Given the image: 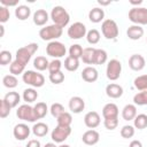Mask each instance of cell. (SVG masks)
<instances>
[{
  "mask_svg": "<svg viewBox=\"0 0 147 147\" xmlns=\"http://www.w3.org/2000/svg\"><path fill=\"white\" fill-rule=\"evenodd\" d=\"M33 111H34V115H36L37 119H41L46 116V114L48 111V107L45 102H37L33 106Z\"/></svg>",
  "mask_w": 147,
  "mask_h": 147,
  "instance_id": "f1b7e54d",
  "label": "cell"
},
{
  "mask_svg": "<svg viewBox=\"0 0 147 147\" xmlns=\"http://www.w3.org/2000/svg\"><path fill=\"white\" fill-rule=\"evenodd\" d=\"M133 126L138 130H144L147 127V115L146 114H138L133 119Z\"/></svg>",
  "mask_w": 147,
  "mask_h": 147,
  "instance_id": "d6a6232c",
  "label": "cell"
},
{
  "mask_svg": "<svg viewBox=\"0 0 147 147\" xmlns=\"http://www.w3.org/2000/svg\"><path fill=\"white\" fill-rule=\"evenodd\" d=\"M25 147H41V144L37 139H31V140L28 141V144H26Z\"/></svg>",
  "mask_w": 147,
  "mask_h": 147,
  "instance_id": "816d5d0a",
  "label": "cell"
},
{
  "mask_svg": "<svg viewBox=\"0 0 147 147\" xmlns=\"http://www.w3.org/2000/svg\"><path fill=\"white\" fill-rule=\"evenodd\" d=\"M98 77H99V72L94 67L88 65V67L84 68L82 71V78L86 83H94L98 80Z\"/></svg>",
  "mask_w": 147,
  "mask_h": 147,
  "instance_id": "e0dca14e",
  "label": "cell"
},
{
  "mask_svg": "<svg viewBox=\"0 0 147 147\" xmlns=\"http://www.w3.org/2000/svg\"><path fill=\"white\" fill-rule=\"evenodd\" d=\"M31 131H32V133L36 137L41 138V137H45L48 133V125L45 124V123H42V122H37L31 127Z\"/></svg>",
  "mask_w": 147,
  "mask_h": 147,
  "instance_id": "d4e9b609",
  "label": "cell"
},
{
  "mask_svg": "<svg viewBox=\"0 0 147 147\" xmlns=\"http://www.w3.org/2000/svg\"><path fill=\"white\" fill-rule=\"evenodd\" d=\"M24 70H25V64L20 62L18 60H14L10 65H9V71H10V75H14V76H18V75H23L24 74Z\"/></svg>",
  "mask_w": 147,
  "mask_h": 147,
  "instance_id": "83f0119b",
  "label": "cell"
},
{
  "mask_svg": "<svg viewBox=\"0 0 147 147\" xmlns=\"http://www.w3.org/2000/svg\"><path fill=\"white\" fill-rule=\"evenodd\" d=\"M100 38H101V34H100V32H99L96 29H91V30H88L87 33H86V40H87V42L91 44V45L98 44V42L100 41Z\"/></svg>",
  "mask_w": 147,
  "mask_h": 147,
  "instance_id": "d590c367",
  "label": "cell"
},
{
  "mask_svg": "<svg viewBox=\"0 0 147 147\" xmlns=\"http://www.w3.org/2000/svg\"><path fill=\"white\" fill-rule=\"evenodd\" d=\"M16 116L20 119L25 121V122H30V123H34L37 121V117H36L34 111H33V107H31L29 103L21 105L16 110Z\"/></svg>",
  "mask_w": 147,
  "mask_h": 147,
  "instance_id": "ba28073f",
  "label": "cell"
},
{
  "mask_svg": "<svg viewBox=\"0 0 147 147\" xmlns=\"http://www.w3.org/2000/svg\"><path fill=\"white\" fill-rule=\"evenodd\" d=\"M132 6H137V7H139L141 3H142V0H130L129 1Z\"/></svg>",
  "mask_w": 147,
  "mask_h": 147,
  "instance_id": "db71d44e",
  "label": "cell"
},
{
  "mask_svg": "<svg viewBox=\"0 0 147 147\" xmlns=\"http://www.w3.org/2000/svg\"><path fill=\"white\" fill-rule=\"evenodd\" d=\"M22 80L26 85H30L31 87H41L45 84V77L42 74L33 70H26L22 75Z\"/></svg>",
  "mask_w": 147,
  "mask_h": 147,
  "instance_id": "3957f363",
  "label": "cell"
},
{
  "mask_svg": "<svg viewBox=\"0 0 147 147\" xmlns=\"http://www.w3.org/2000/svg\"><path fill=\"white\" fill-rule=\"evenodd\" d=\"M32 53L26 48V46H24V47H21V48H18L17 51H16V57H15V60H18L20 62H22V63H24L25 65L29 63V61L31 60V57H32Z\"/></svg>",
  "mask_w": 147,
  "mask_h": 147,
  "instance_id": "603a6c76",
  "label": "cell"
},
{
  "mask_svg": "<svg viewBox=\"0 0 147 147\" xmlns=\"http://www.w3.org/2000/svg\"><path fill=\"white\" fill-rule=\"evenodd\" d=\"M83 51H84V48H83L79 44H74V45H71V46L69 47V56L79 60V59H82Z\"/></svg>",
  "mask_w": 147,
  "mask_h": 147,
  "instance_id": "ab89813d",
  "label": "cell"
},
{
  "mask_svg": "<svg viewBox=\"0 0 147 147\" xmlns=\"http://www.w3.org/2000/svg\"><path fill=\"white\" fill-rule=\"evenodd\" d=\"M82 140H83V142H84L85 145L93 146V145H95V144L99 142V140H100V134H99V132H98L96 130L90 129V130H87L86 132L83 133Z\"/></svg>",
  "mask_w": 147,
  "mask_h": 147,
  "instance_id": "5bb4252c",
  "label": "cell"
},
{
  "mask_svg": "<svg viewBox=\"0 0 147 147\" xmlns=\"http://www.w3.org/2000/svg\"><path fill=\"white\" fill-rule=\"evenodd\" d=\"M133 85L138 91H146L147 90V75H140L134 78Z\"/></svg>",
  "mask_w": 147,
  "mask_h": 147,
  "instance_id": "e575fe53",
  "label": "cell"
},
{
  "mask_svg": "<svg viewBox=\"0 0 147 147\" xmlns=\"http://www.w3.org/2000/svg\"><path fill=\"white\" fill-rule=\"evenodd\" d=\"M129 147H144L142 146V144H141V141H139V140H132L131 142H130V145H129Z\"/></svg>",
  "mask_w": 147,
  "mask_h": 147,
  "instance_id": "f5cc1de1",
  "label": "cell"
},
{
  "mask_svg": "<svg viewBox=\"0 0 147 147\" xmlns=\"http://www.w3.org/2000/svg\"><path fill=\"white\" fill-rule=\"evenodd\" d=\"M0 30H1V33H0V37H3V34H5V26L1 24L0 25Z\"/></svg>",
  "mask_w": 147,
  "mask_h": 147,
  "instance_id": "6f0895ef",
  "label": "cell"
},
{
  "mask_svg": "<svg viewBox=\"0 0 147 147\" xmlns=\"http://www.w3.org/2000/svg\"><path fill=\"white\" fill-rule=\"evenodd\" d=\"M63 65L68 71H76L79 68V60L75 59V57H71V56H67L64 59Z\"/></svg>",
  "mask_w": 147,
  "mask_h": 147,
  "instance_id": "836d02e7",
  "label": "cell"
},
{
  "mask_svg": "<svg viewBox=\"0 0 147 147\" xmlns=\"http://www.w3.org/2000/svg\"><path fill=\"white\" fill-rule=\"evenodd\" d=\"M3 100H5L11 108H15V107L18 106V103H20V101H21V95H20L17 92L11 91V92H8V93L3 96Z\"/></svg>",
  "mask_w": 147,
  "mask_h": 147,
  "instance_id": "484cf974",
  "label": "cell"
},
{
  "mask_svg": "<svg viewBox=\"0 0 147 147\" xmlns=\"http://www.w3.org/2000/svg\"><path fill=\"white\" fill-rule=\"evenodd\" d=\"M106 94L111 99H118L123 95V87L118 84L110 83L106 86Z\"/></svg>",
  "mask_w": 147,
  "mask_h": 147,
  "instance_id": "d6986e66",
  "label": "cell"
},
{
  "mask_svg": "<svg viewBox=\"0 0 147 147\" xmlns=\"http://www.w3.org/2000/svg\"><path fill=\"white\" fill-rule=\"evenodd\" d=\"M133 103L136 106H147V90L138 92L133 96Z\"/></svg>",
  "mask_w": 147,
  "mask_h": 147,
  "instance_id": "f35d334b",
  "label": "cell"
},
{
  "mask_svg": "<svg viewBox=\"0 0 147 147\" xmlns=\"http://www.w3.org/2000/svg\"><path fill=\"white\" fill-rule=\"evenodd\" d=\"M129 20L137 25L147 24V8L145 7H132L129 10Z\"/></svg>",
  "mask_w": 147,
  "mask_h": 147,
  "instance_id": "5b68a950",
  "label": "cell"
},
{
  "mask_svg": "<svg viewBox=\"0 0 147 147\" xmlns=\"http://www.w3.org/2000/svg\"><path fill=\"white\" fill-rule=\"evenodd\" d=\"M62 32H63V28H61L56 24H51V25H46L39 30V37L45 41L46 40L54 41L62 36Z\"/></svg>",
  "mask_w": 147,
  "mask_h": 147,
  "instance_id": "7a4b0ae2",
  "label": "cell"
},
{
  "mask_svg": "<svg viewBox=\"0 0 147 147\" xmlns=\"http://www.w3.org/2000/svg\"><path fill=\"white\" fill-rule=\"evenodd\" d=\"M2 84L7 88H15L18 85V79L14 75H6L2 78Z\"/></svg>",
  "mask_w": 147,
  "mask_h": 147,
  "instance_id": "74e56055",
  "label": "cell"
},
{
  "mask_svg": "<svg viewBox=\"0 0 147 147\" xmlns=\"http://www.w3.org/2000/svg\"><path fill=\"white\" fill-rule=\"evenodd\" d=\"M122 74V63L117 59H111L107 63L106 76L109 80H117Z\"/></svg>",
  "mask_w": 147,
  "mask_h": 147,
  "instance_id": "52a82bcc",
  "label": "cell"
},
{
  "mask_svg": "<svg viewBox=\"0 0 147 147\" xmlns=\"http://www.w3.org/2000/svg\"><path fill=\"white\" fill-rule=\"evenodd\" d=\"M62 65H63V63H62L59 59H53V60L49 62V67H48L49 74H55V72L61 71Z\"/></svg>",
  "mask_w": 147,
  "mask_h": 147,
  "instance_id": "ee69618b",
  "label": "cell"
},
{
  "mask_svg": "<svg viewBox=\"0 0 147 147\" xmlns=\"http://www.w3.org/2000/svg\"><path fill=\"white\" fill-rule=\"evenodd\" d=\"M103 125L107 130H115L118 125V118H107L103 119Z\"/></svg>",
  "mask_w": 147,
  "mask_h": 147,
  "instance_id": "c3c4849f",
  "label": "cell"
},
{
  "mask_svg": "<svg viewBox=\"0 0 147 147\" xmlns=\"http://www.w3.org/2000/svg\"><path fill=\"white\" fill-rule=\"evenodd\" d=\"M98 3H99V5H101V6H108V5H110V3H111V1H110V0H108V1L98 0Z\"/></svg>",
  "mask_w": 147,
  "mask_h": 147,
  "instance_id": "11a10c76",
  "label": "cell"
},
{
  "mask_svg": "<svg viewBox=\"0 0 147 147\" xmlns=\"http://www.w3.org/2000/svg\"><path fill=\"white\" fill-rule=\"evenodd\" d=\"M13 62V55L9 51H1L0 52V64L1 65H7Z\"/></svg>",
  "mask_w": 147,
  "mask_h": 147,
  "instance_id": "60d3db41",
  "label": "cell"
},
{
  "mask_svg": "<svg viewBox=\"0 0 147 147\" xmlns=\"http://www.w3.org/2000/svg\"><path fill=\"white\" fill-rule=\"evenodd\" d=\"M94 52L95 48L94 47H86L83 51V55H82V60L85 64H94Z\"/></svg>",
  "mask_w": 147,
  "mask_h": 147,
  "instance_id": "f546056e",
  "label": "cell"
},
{
  "mask_svg": "<svg viewBox=\"0 0 147 147\" xmlns=\"http://www.w3.org/2000/svg\"><path fill=\"white\" fill-rule=\"evenodd\" d=\"M101 32H102V34H103V37L106 39L115 40L118 37V33H119L118 25H117V23L114 20L107 18L101 24Z\"/></svg>",
  "mask_w": 147,
  "mask_h": 147,
  "instance_id": "277c9868",
  "label": "cell"
},
{
  "mask_svg": "<svg viewBox=\"0 0 147 147\" xmlns=\"http://www.w3.org/2000/svg\"><path fill=\"white\" fill-rule=\"evenodd\" d=\"M137 107L136 105L133 103H129V105H125L124 108L122 109V117L124 121H133L137 116Z\"/></svg>",
  "mask_w": 147,
  "mask_h": 147,
  "instance_id": "7402d4cb",
  "label": "cell"
},
{
  "mask_svg": "<svg viewBox=\"0 0 147 147\" xmlns=\"http://www.w3.org/2000/svg\"><path fill=\"white\" fill-rule=\"evenodd\" d=\"M67 53V48L64 46L63 42L54 40V41H49L46 46V54L53 59H61Z\"/></svg>",
  "mask_w": 147,
  "mask_h": 147,
  "instance_id": "8992f818",
  "label": "cell"
},
{
  "mask_svg": "<svg viewBox=\"0 0 147 147\" xmlns=\"http://www.w3.org/2000/svg\"><path fill=\"white\" fill-rule=\"evenodd\" d=\"M59 147H70L69 145H65V144H62V145H60Z\"/></svg>",
  "mask_w": 147,
  "mask_h": 147,
  "instance_id": "680465c9",
  "label": "cell"
},
{
  "mask_svg": "<svg viewBox=\"0 0 147 147\" xmlns=\"http://www.w3.org/2000/svg\"><path fill=\"white\" fill-rule=\"evenodd\" d=\"M49 17L53 21V24H56L61 28H64L69 24L70 21V15L67 11V9L62 6H54L51 10Z\"/></svg>",
  "mask_w": 147,
  "mask_h": 147,
  "instance_id": "6da1fadb",
  "label": "cell"
},
{
  "mask_svg": "<svg viewBox=\"0 0 147 147\" xmlns=\"http://www.w3.org/2000/svg\"><path fill=\"white\" fill-rule=\"evenodd\" d=\"M146 65V61H145V57L140 54H133L130 56L129 59V67L134 70V71H140L145 68Z\"/></svg>",
  "mask_w": 147,
  "mask_h": 147,
  "instance_id": "4fadbf2b",
  "label": "cell"
},
{
  "mask_svg": "<svg viewBox=\"0 0 147 147\" xmlns=\"http://www.w3.org/2000/svg\"><path fill=\"white\" fill-rule=\"evenodd\" d=\"M56 122H57V125H61V126H71L72 116H71L70 113L64 111L63 114H61V115L56 118Z\"/></svg>",
  "mask_w": 147,
  "mask_h": 147,
  "instance_id": "8d00e7d4",
  "label": "cell"
},
{
  "mask_svg": "<svg viewBox=\"0 0 147 147\" xmlns=\"http://www.w3.org/2000/svg\"><path fill=\"white\" fill-rule=\"evenodd\" d=\"M33 67L36 70L38 71H44V70H48V67H49V61L45 57V56H37L34 60H33Z\"/></svg>",
  "mask_w": 147,
  "mask_h": 147,
  "instance_id": "4316f807",
  "label": "cell"
},
{
  "mask_svg": "<svg viewBox=\"0 0 147 147\" xmlns=\"http://www.w3.org/2000/svg\"><path fill=\"white\" fill-rule=\"evenodd\" d=\"M10 110H11V107L3 99L0 100V117L1 118H6L10 114Z\"/></svg>",
  "mask_w": 147,
  "mask_h": 147,
  "instance_id": "f6af8a7d",
  "label": "cell"
},
{
  "mask_svg": "<svg viewBox=\"0 0 147 147\" xmlns=\"http://www.w3.org/2000/svg\"><path fill=\"white\" fill-rule=\"evenodd\" d=\"M22 98L23 100L26 102V103H32L37 100L38 98V92L33 88V87H29V88H25L23 91V94H22Z\"/></svg>",
  "mask_w": 147,
  "mask_h": 147,
  "instance_id": "4dcf8cb0",
  "label": "cell"
},
{
  "mask_svg": "<svg viewBox=\"0 0 147 147\" xmlns=\"http://www.w3.org/2000/svg\"><path fill=\"white\" fill-rule=\"evenodd\" d=\"M85 108V101L80 96H72L69 100V109L74 114H79Z\"/></svg>",
  "mask_w": 147,
  "mask_h": 147,
  "instance_id": "2e32d148",
  "label": "cell"
},
{
  "mask_svg": "<svg viewBox=\"0 0 147 147\" xmlns=\"http://www.w3.org/2000/svg\"><path fill=\"white\" fill-rule=\"evenodd\" d=\"M71 134V126H61V125H56V127L52 131L51 133V138L52 140L56 144H61L64 140L68 139V137Z\"/></svg>",
  "mask_w": 147,
  "mask_h": 147,
  "instance_id": "30bf717a",
  "label": "cell"
},
{
  "mask_svg": "<svg viewBox=\"0 0 147 147\" xmlns=\"http://www.w3.org/2000/svg\"><path fill=\"white\" fill-rule=\"evenodd\" d=\"M31 15V9L29 6L26 5H18L15 8V16L16 18H18L20 21H25L30 17Z\"/></svg>",
  "mask_w": 147,
  "mask_h": 147,
  "instance_id": "cb8c5ba5",
  "label": "cell"
},
{
  "mask_svg": "<svg viewBox=\"0 0 147 147\" xmlns=\"http://www.w3.org/2000/svg\"><path fill=\"white\" fill-rule=\"evenodd\" d=\"M49 80L51 83L55 84V85H59L61 83H63L64 80V74L62 71H59V72H55V74H49Z\"/></svg>",
  "mask_w": 147,
  "mask_h": 147,
  "instance_id": "bcb514c9",
  "label": "cell"
},
{
  "mask_svg": "<svg viewBox=\"0 0 147 147\" xmlns=\"http://www.w3.org/2000/svg\"><path fill=\"white\" fill-rule=\"evenodd\" d=\"M49 111H51V114H52V116H53V117L57 118L61 114H63V113H64V107H63L61 103L55 102V103H53V105L51 106Z\"/></svg>",
  "mask_w": 147,
  "mask_h": 147,
  "instance_id": "7bdbcfd3",
  "label": "cell"
},
{
  "mask_svg": "<svg viewBox=\"0 0 147 147\" xmlns=\"http://www.w3.org/2000/svg\"><path fill=\"white\" fill-rule=\"evenodd\" d=\"M10 17V13H9V9L5 6H0V23L3 24L6 23Z\"/></svg>",
  "mask_w": 147,
  "mask_h": 147,
  "instance_id": "7dc6e473",
  "label": "cell"
},
{
  "mask_svg": "<svg viewBox=\"0 0 147 147\" xmlns=\"http://www.w3.org/2000/svg\"><path fill=\"white\" fill-rule=\"evenodd\" d=\"M26 48H28L32 54H34V53L38 51V48H39V45H38L37 42H30V44L26 45Z\"/></svg>",
  "mask_w": 147,
  "mask_h": 147,
  "instance_id": "f907efd6",
  "label": "cell"
},
{
  "mask_svg": "<svg viewBox=\"0 0 147 147\" xmlns=\"http://www.w3.org/2000/svg\"><path fill=\"white\" fill-rule=\"evenodd\" d=\"M126 36L129 37V39L131 40H139L142 36H144V29L141 28V25H137V24H132L127 28L126 30Z\"/></svg>",
  "mask_w": 147,
  "mask_h": 147,
  "instance_id": "ffe728a7",
  "label": "cell"
},
{
  "mask_svg": "<svg viewBox=\"0 0 147 147\" xmlns=\"http://www.w3.org/2000/svg\"><path fill=\"white\" fill-rule=\"evenodd\" d=\"M84 123L88 129H95L101 123V117L96 111H88L84 116Z\"/></svg>",
  "mask_w": 147,
  "mask_h": 147,
  "instance_id": "7c38bea8",
  "label": "cell"
},
{
  "mask_svg": "<svg viewBox=\"0 0 147 147\" xmlns=\"http://www.w3.org/2000/svg\"><path fill=\"white\" fill-rule=\"evenodd\" d=\"M118 114H119L118 107H117V105H115L113 102L106 103L103 106V108H102L103 119H107V118H118Z\"/></svg>",
  "mask_w": 147,
  "mask_h": 147,
  "instance_id": "9a60e30c",
  "label": "cell"
},
{
  "mask_svg": "<svg viewBox=\"0 0 147 147\" xmlns=\"http://www.w3.org/2000/svg\"><path fill=\"white\" fill-rule=\"evenodd\" d=\"M32 20L33 23L38 26H42L47 23V21L49 20V15L45 9H37L33 15H32Z\"/></svg>",
  "mask_w": 147,
  "mask_h": 147,
  "instance_id": "ac0fdd59",
  "label": "cell"
},
{
  "mask_svg": "<svg viewBox=\"0 0 147 147\" xmlns=\"http://www.w3.org/2000/svg\"><path fill=\"white\" fill-rule=\"evenodd\" d=\"M1 6H5V7H17L18 6V0L17 1H7V0H1Z\"/></svg>",
  "mask_w": 147,
  "mask_h": 147,
  "instance_id": "681fc988",
  "label": "cell"
},
{
  "mask_svg": "<svg viewBox=\"0 0 147 147\" xmlns=\"http://www.w3.org/2000/svg\"><path fill=\"white\" fill-rule=\"evenodd\" d=\"M44 147H59V146H56V145H55V142H47Z\"/></svg>",
  "mask_w": 147,
  "mask_h": 147,
  "instance_id": "9f6ffc18",
  "label": "cell"
},
{
  "mask_svg": "<svg viewBox=\"0 0 147 147\" xmlns=\"http://www.w3.org/2000/svg\"><path fill=\"white\" fill-rule=\"evenodd\" d=\"M88 20L92 23H100L105 21V10L100 7H94L88 11Z\"/></svg>",
  "mask_w": 147,
  "mask_h": 147,
  "instance_id": "44dd1931",
  "label": "cell"
},
{
  "mask_svg": "<svg viewBox=\"0 0 147 147\" xmlns=\"http://www.w3.org/2000/svg\"><path fill=\"white\" fill-rule=\"evenodd\" d=\"M31 133V129L25 124V123H20V124H16L13 129V134L15 137V139L17 140H25L26 138H29Z\"/></svg>",
  "mask_w": 147,
  "mask_h": 147,
  "instance_id": "8fae6325",
  "label": "cell"
},
{
  "mask_svg": "<svg viewBox=\"0 0 147 147\" xmlns=\"http://www.w3.org/2000/svg\"><path fill=\"white\" fill-rule=\"evenodd\" d=\"M108 60V54L102 48H95L94 52V64H105Z\"/></svg>",
  "mask_w": 147,
  "mask_h": 147,
  "instance_id": "1f68e13d",
  "label": "cell"
},
{
  "mask_svg": "<svg viewBox=\"0 0 147 147\" xmlns=\"http://www.w3.org/2000/svg\"><path fill=\"white\" fill-rule=\"evenodd\" d=\"M134 132H136V129L133 125H124L122 129H121V136L122 138L124 139H130L134 136Z\"/></svg>",
  "mask_w": 147,
  "mask_h": 147,
  "instance_id": "b9f144b4",
  "label": "cell"
},
{
  "mask_svg": "<svg viewBox=\"0 0 147 147\" xmlns=\"http://www.w3.org/2000/svg\"><path fill=\"white\" fill-rule=\"evenodd\" d=\"M68 37L71 38V39H82L83 37H86V33H87V29H86V25L82 22H75L72 23L69 28H68Z\"/></svg>",
  "mask_w": 147,
  "mask_h": 147,
  "instance_id": "9c48e42d",
  "label": "cell"
}]
</instances>
